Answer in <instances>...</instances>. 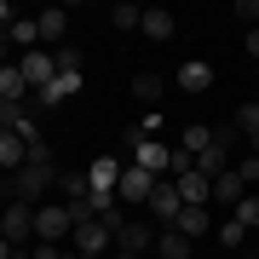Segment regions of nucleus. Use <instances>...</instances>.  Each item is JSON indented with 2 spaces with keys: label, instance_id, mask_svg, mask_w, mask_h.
Instances as JSON below:
<instances>
[{
  "label": "nucleus",
  "instance_id": "1",
  "mask_svg": "<svg viewBox=\"0 0 259 259\" xmlns=\"http://www.w3.org/2000/svg\"><path fill=\"white\" fill-rule=\"evenodd\" d=\"M52 185H58V167L52 161H23L18 173L0 185V196H6V202H40Z\"/></svg>",
  "mask_w": 259,
  "mask_h": 259
},
{
  "label": "nucleus",
  "instance_id": "2",
  "mask_svg": "<svg viewBox=\"0 0 259 259\" xmlns=\"http://www.w3.org/2000/svg\"><path fill=\"white\" fill-rule=\"evenodd\" d=\"M110 248H115V231H110L104 219H87V225H75V253H81V259H104Z\"/></svg>",
  "mask_w": 259,
  "mask_h": 259
},
{
  "label": "nucleus",
  "instance_id": "3",
  "mask_svg": "<svg viewBox=\"0 0 259 259\" xmlns=\"http://www.w3.org/2000/svg\"><path fill=\"white\" fill-rule=\"evenodd\" d=\"M29 231H35V207H29V202H6V213H0V236H6L12 248H23Z\"/></svg>",
  "mask_w": 259,
  "mask_h": 259
},
{
  "label": "nucleus",
  "instance_id": "4",
  "mask_svg": "<svg viewBox=\"0 0 259 259\" xmlns=\"http://www.w3.org/2000/svg\"><path fill=\"white\" fill-rule=\"evenodd\" d=\"M69 202H52V207H35V236L40 242H64L69 236Z\"/></svg>",
  "mask_w": 259,
  "mask_h": 259
},
{
  "label": "nucleus",
  "instance_id": "5",
  "mask_svg": "<svg viewBox=\"0 0 259 259\" xmlns=\"http://www.w3.org/2000/svg\"><path fill=\"white\" fill-rule=\"evenodd\" d=\"M150 219H161V225H173L179 219V207H185V196H179V185L173 179H156V190H150Z\"/></svg>",
  "mask_w": 259,
  "mask_h": 259
},
{
  "label": "nucleus",
  "instance_id": "6",
  "mask_svg": "<svg viewBox=\"0 0 259 259\" xmlns=\"http://www.w3.org/2000/svg\"><path fill=\"white\" fill-rule=\"evenodd\" d=\"M127 156H133V167H144V173H156V179H173V173H167L173 150H167V144H156V139H139V144L127 150Z\"/></svg>",
  "mask_w": 259,
  "mask_h": 259
},
{
  "label": "nucleus",
  "instance_id": "7",
  "mask_svg": "<svg viewBox=\"0 0 259 259\" xmlns=\"http://www.w3.org/2000/svg\"><path fill=\"white\" fill-rule=\"evenodd\" d=\"M18 69H23V81L35 87V93L58 81V64H52V52H40V47H35V52H23V58H18Z\"/></svg>",
  "mask_w": 259,
  "mask_h": 259
},
{
  "label": "nucleus",
  "instance_id": "8",
  "mask_svg": "<svg viewBox=\"0 0 259 259\" xmlns=\"http://www.w3.org/2000/svg\"><path fill=\"white\" fill-rule=\"evenodd\" d=\"M150 190H156V173H144V167H121V185H115V196L121 202H150Z\"/></svg>",
  "mask_w": 259,
  "mask_h": 259
},
{
  "label": "nucleus",
  "instance_id": "9",
  "mask_svg": "<svg viewBox=\"0 0 259 259\" xmlns=\"http://www.w3.org/2000/svg\"><path fill=\"white\" fill-rule=\"evenodd\" d=\"M35 23H40V40H47L52 52L64 47V35H69V12H64V6H47V12H35Z\"/></svg>",
  "mask_w": 259,
  "mask_h": 259
},
{
  "label": "nucleus",
  "instance_id": "10",
  "mask_svg": "<svg viewBox=\"0 0 259 259\" xmlns=\"http://www.w3.org/2000/svg\"><path fill=\"white\" fill-rule=\"evenodd\" d=\"M115 248H121V253H139V259H144V248H156V231H150V225H133V219H127V225L115 231Z\"/></svg>",
  "mask_w": 259,
  "mask_h": 259
},
{
  "label": "nucleus",
  "instance_id": "11",
  "mask_svg": "<svg viewBox=\"0 0 259 259\" xmlns=\"http://www.w3.org/2000/svg\"><path fill=\"white\" fill-rule=\"evenodd\" d=\"M75 93H81V69H64V75H58V81L52 87H40V104H47V110H52V104H64V98H75Z\"/></svg>",
  "mask_w": 259,
  "mask_h": 259
},
{
  "label": "nucleus",
  "instance_id": "12",
  "mask_svg": "<svg viewBox=\"0 0 259 259\" xmlns=\"http://www.w3.org/2000/svg\"><path fill=\"white\" fill-rule=\"evenodd\" d=\"M173 185H179V196H185L190 207H207V196H213V179H202L196 167H190V173H179Z\"/></svg>",
  "mask_w": 259,
  "mask_h": 259
},
{
  "label": "nucleus",
  "instance_id": "13",
  "mask_svg": "<svg viewBox=\"0 0 259 259\" xmlns=\"http://www.w3.org/2000/svg\"><path fill=\"white\" fill-rule=\"evenodd\" d=\"M121 167H127V161H115V156H98L93 167H87V179H93V190H115V185H121Z\"/></svg>",
  "mask_w": 259,
  "mask_h": 259
},
{
  "label": "nucleus",
  "instance_id": "14",
  "mask_svg": "<svg viewBox=\"0 0 259 259\" xmlns=\"http://www.w3.org/2000/svg\"><path fill=\"white\" fill-rule=\"evenodd\" d=\"M242 196H248V185H242V173H236V167H225V173L219 179H213V202H242Z\"/></svg>",
  "mask_w": 259,
  "mask_h": 259
},
{
  "label": "nucleus",
  "instance_id": "15",
  "mask_svg": "<svg viewBox=\"0 0 259 259\" xmlns=\"http://www.w3.org/2000/svg\"><path fill=\"white\" fill-rule=\"evenodd\" d=\"M179 87H185V93H207V87H213V64H202V58H190V64L179 69Z\"/></svg>",
  "mask_w": 259,
  "mask_h": 259
},
{
  "label": "nucleus",
  "instance_id": "16",
  "mask_svg": "<svg viewBox=\"0 0 259 259\" xmlns=\"http://www.w3.org/2000/svg\"><path fill=\"white\" fill-rule=\"evenodd\" d=\"M207 225H213V213H207V207H190V202H185V207H179V219H173V231H185V236L196 242V236L207 231Z\"/></svg>",
  "mask_w": 259,
  "mask_h": 259
},
{
  "label": "nucleus",
  "instance_id": "17",
  "mask_svg": "<svg viewBox=\"0 0 259 259\" xmlns=\"http://www.w3.org/2000/svg\"><path fill=\"white\" fill-rule=\"evenodd\" d=\"M173 29H179V23H173L167 6H150V12H144V35H150V40H173Z\"/></svg>",
  "mask_w": 259,
  "mask_h": 259
},
{
  "label": "nucleus",
  "instance_id": "18",
  "mask_svg": "<svg viewBox=\"0 0 259 259\" xmlns=\"http://www.w3.org/2000/svg\"><path fill=\"white\" fill-rule=\"evenodd\" d=\"M179 150H190V156H202V150H213V127H202V121H190V127L179 133Z\"/></svg>",
  "mask_w": 259,
  "mask_h": 259
},
{
  "label": "nucleus",
  "instance_id": "19",
  "mask_svg": "<svg viewBox=\"0 0 259 259\" xmlns=\"http://www.w3.org/2000/svg\"><path fill=\"white\" fill-rule=\"evenodd\" d=\"M156 248H161V259H190V236H185V231H173V225H167V231L156 236Z\"/></svg>",
  "mask_w": 259,
  "mask_h": 259
},
{
  "label": "nucleus",
  "instance_id": "20",
  "mask_svg": "<svg viewBox=\"0 0 259 259\" xmlns=\"http://www.w3.org/2000/svg\"><path fill=\"white\" fill-rule=\"evenodd\" d=\"M6 35H12V47H23V52H35V47H40V23H35V18H18Z\"/></svg>",
  "mask_w": 259,
  "mask_h": 259
},
{
  "label": "nucleus",
  "instance_id": "21",
  "mask_svg": "<svg viewBox=\"0 0 259 259\" xmlns=\"http://www.w3.org/2000/svg\"><path fill=\"white\" fill-rule=\"evenodd\" d=\"M23 93H29V81H23V69H18V64H6V69H0V98H12V104H23Z\"/></svg>",
  "mask_w": 259,
  "mask_h": 259
},
{
  "label": "nucleus",
  "instance_id": "22",
  "mask_svg": "<svg viewBox=\"0 0 259 259\" xmlns=\"http://www.w3.org/2000/svg\"><path fill=\"white\" fill-rule=\"evenodd\" d=\"M231 219L242 225V231H259V190H248V196H242V202L231 207Z\"/></svg>",
  "mask_w": 259,
  "mask_h": 259
},
{
  "label": "nucleus",
  "instance_id": "23",
  "mask_svg": "<svg viewBox=\"0 0 259 259\" xmlns=\"http://www.w3.org/2000/svg\"><path fill=\"white\" fill-rule=\"evenodd\" d=\"M133 98H139V104H156L161 98V75H150V69L133 75Z\"/></svg>",
  "mask_w": 259,
  "mask_h": 259
},
{
  "label": "nucleus",
  "instance_id": "24",
  "mask_svg": "<svg viewBox=\"0 0 259 259\" xmlns=\"http://www.w3.org/2000/svg\"><path fill=\"white\" fill-rule=\"evenodd\" d=\"M110 18H115V29H144V6H127V0H121Z\"/></svg>",
  "mask_w": 259,
  "mask_h": 259
},
{
  "label": "nucleus",
  "instance_id": "25",
  "mask_svg": "<svg viewBox=\"0 0 259 259\" xmlns=\"http://www.w3.org/2000/svg\"><path fill=\"white\" fill-rule=\"evenodd\" d=\"M18 127H23V104L0 98V133H18Z\"/></svg>",
  "mask_w": 259,
  "mask_h": 259
},
{
  "label": "nucleus",
  "instance_id": "26",
  "mask_svg": "<svg viewBox=\"0 0 259 259\" xmlns=\"http://www.w3.org/2000/svg\"><path fill=\"white\" fill-rule=\"evenodd\" d=\"M58 185H64V196H69V202H81V196L93 190V179H87V173H64Z\"/></svg>",
  "mask_w": 259,
  "mask_h": 259
},
{
  "label": "nucleus",
  "instance_id": "27",
  "mask_svg": "<svg viewBox=\"0 0 259 259\" xmlns=\"http://www.w3.org/2000/svg\"><path fill=\"white\" fill-rule=\"evenodd\" d=\"M236 133L259 139V104H242V110H236Z\"/></svg>",
  "mask_w": 259,
  "mask_h": 259
},
{
  "label": "nucleus",
  "instance_id": "28",
  "mask_svg": "<svg viewBox=\"0 0 259 259\" xmlns=\"http://www.w3.org/2000/svg\"><path fill=\"white\" fill-rule=\"evenodd\" d=\"M52 64H58V75H64V69H81V52H75V47H69V40H64V47H58V52H52Z\"/></svg>",
  "mask_w": 259,
  "mask_h": 259
},
{
  "label": "nucleus",
  "instance_id": "29",
  "mask_svg": "<svg viewBox=\"0 0 259 259\" xmlns=\"http://www.w3.org/2000/svg\"><path fill=\"white\" fill-rule=\"evenodd\" d=\"M219 242H225V248H242V242H248V231H242L236 219H225V225H219Z\"/></svg>",
  "mask_w": 259,
  "mask_h": 259
},
{
  "label": "nucleus",
  "instance_id": "30",
  "mask_svg": "<svg viewBox=\"0 0 259 259\" xmlns=\"http://www.w3.org/2000/svg\"><path fill=\"white\" fill-rule=\"evenodd\" d=\"M236 173H242V185H259V156H242Z\"/></svg>",
  "mask_w": 259,
  "mask_h": 259
},
{
  "label": "nucleus",
  "instance_id": "31",
  "mask_svg": "<svg viewBox=\"0 0 259 259\" xmlns=\"http://www.w3.org/2000/svg\"><path fill=\"white\" fill-rule=\"evenodd\" d=\"M64 248H58V242H40V248H29V259H58Z\"/></svg>",
  "mask_w": 259,
  "mask_h": 259
},
{
  "label": "nucleus",
  "instance_id": "32",
  "mask_svg": "<svg viewBox=\"0 0 259 259\" xmlns=\"http://www.w3.org/2000/svg\"><path fill=\"white\" fill-rule=\"evenodd\" d=\"M12 23H18V12H12V6H6V0H0V35H6V29H12Z\"/></svg>",
  "mask_w": 259,
  "mask_h": 259
},
{
  "label": "nucleus",
  "instance_id": "33",
  "mask_svg": "<svg viewBox=\"0 0 259 259\" xmlns=\"http://www.w3.org/2000/svg\"><path fill=\"white\" fill-rule=\"evenodd\" d=\"M12 253H18V248H12V242H6V236H0V259H12Z\"/></svg>",
  "mask_w": 259,
  "mask_h": 259
},
{
  "label": "nucleus",
  "instance_id": "34",
  "mask_svg": "<svg viewBox=\"0 0 259 259\" xmlns=\"http://www.w3.org/2000/svg\"><path fill=\"white\" fill-rule=\"evenodd\" d=\"M248 52H253V58H259V29H253V35H248Z\"/></svg>",
  "mask_w": 259,
  "mask_h": 259
},
{
  "label": "nucleus",
  "instance_id": "35",
  "mask_svg": "<svg viewBox=\"0 0 259 259\" xmlns=\"http://www.w3.org/2000/svg\"><path fill=\"white\" fill-rule=\"evenodd\" d=\"M58 259H81V253H69V248H64V253H58Z\"/></svg>",
  "mask_w": 259,
  "mask_h": 259
},
{
  "label": "nucleus",
  "instance_id": "36",
  "mask_svg": "<svg viewBox=\"0 0 259 259\" xmlns=\"http://www.w3.org/2000/svg\"><path fill=\"white\" fill-rule=\"evenodd\" d=\"M115 259H139V253H121V248H115Z\"/></svg>",
  "mask_w": 259,
  "mask_h": 259
},
{
  "label": "nucleus",
  "instance_id": "37",
  "mask_svg": "<svg viewBox=\"0 0 259 259\" xmlns=\"http://www.w3.org/2000/svg\"><path fill=\"white\" fill-rule=\"evenodd\" d=\"M12 259H29V248H18V253H12Z\"/></svg>",
  "mask_w": 259,
  "mask_h": 259
},
{
  "label": "nucleus",
  "instance_id": "38",
  "mask_svg": "<svg viewBox=\"0 0 259 259\" xmlns=\"http://www.w3.org/2000/svg\"><path fill=\"white\" fill-rule=\"evenodd\" d=\"M253 104H259V98H253Z\"/></svg>",
  "mask_w": 259,
  "mask_h": 259
}]
</instances>
